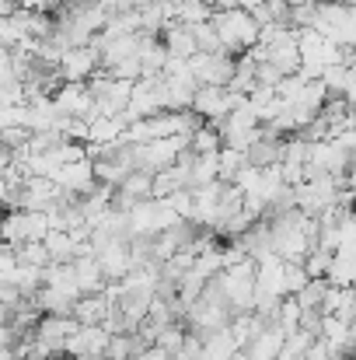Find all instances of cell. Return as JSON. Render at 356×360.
Wrapping results in <instances>:
<instances>
[{
  "label": "cell",
  "mask_w": 356,
  "mask_h": 360,
  "mask_svg": "<svg viewBox=\"0 0 356 360\" xmlns=\"http://www.w3.org/2000/svg\"><path fill=\"white\" fill-rule=\"evenodd\" d=\"M308 280H311V276L304 273L301 262H286V266H283V294H297Z\"/></svg>",
  "instance_id": "obj_16"
},
{
  "label": "cell",
  "mask_w": 356,
  "mask_h": 360,
  "mask_svg": "<svg viewBox=\"0 0 356 360\" xmlns=\"http://www.w3.org/2000/svg\"><path fill=\"white\" fill-rule=\"evenodd\" d=\"M102 70V53L95 42L88 46H67L60 56V74L63 81H91Z\"/></svg>",
  "instance_id": "obj_6"
},
{
  "label": "cell",
  "mask_w": 356,
  "mask_h": 360,
  "mask_svg": "<svg viewBox=\"0 0 356 360\" xmlns=\"http://www.w3.org/2000/svg\"><path fill=\"white\" fill-rule=\"evenodd\" d=\"M147 343L140 340V333H112L109 336V347H105V357L109 360H129L136 354H143Z\"/></svg>",
  "instance_id": "obj_10"
},
{
  "label": "cell",
  "mask_w": 356,
  "mask_h": 360,
  "mask_svg": "<svg viewBox=\"0 0 356 360\" xmlns=\"http://www.w3.org/2000/svg\"><path fill=\"white\" fill-rule=\"evenodd\" d=\"M109 329L105 326H81L67 347H63V357L67 360H95V357H105V347H109Z\"/></svg>",
  "instance_id": "obj_7"
},
{
  "label": "cell",
  "mask_w": 356,
  "mask_h": 360,
  "mask_svg": "<svg viewBox=\"0 0 356 360\" xmlns=\"http://www.w3.org/2000/svg\"><path fill=\"white\" fill-rule=\"evenodd\" d=\"M0 245H4V228H0Z\"/></svg>",
  "instance_id": "obj_21"
},
{
  "label": "cell",
  "mask_w": 356,
  "mask_h": 360,
  "mask_svg": "<svg viewBox=\"0 0 356 360\" xmlns=\"http://www.w3.org/2000/svg\"><path fill=\"white\" fill-rule=\"evenodd\" d=\"M318 25V0H301L290 7V28L304 32V28H315Z\"/></svg>",
  "instance_id": "obj_15"
},
{
  "label": "cell",
  "mask_w": 356,
  "mask_h": 360,
  "mask_svg": "<svg viewBox=\"0 0 356 360\" xmlns=\"http://www.w3.org/2000/svg\"><path fill=\"white\" fill-rule=\"evenodd\" d=\"M224 147V140H220V129L213 126V122H203L192 136H189V150L192 154H217Z\"/></svg>",
  "instance_id": "obj_11"
},
{
  "label": "cell",
  "mask_w": 356,
  "mask_h": 360,
  "mask_svg": "<svg viewBox=\"0 0 356 360\" xmlns=\"http://www.w3.org/2000/svg\"><path fill=\"white\" fill-rule=\"evenodd\" d=\"M122 196H129L133 203H140V200H150L154 196V172H143V168H133L122 182L116 186Z\"/></svg>",
  "instance_id": "obj_9"
},
{
  "label": "cell",
  "mask_w": 356,
  "mask_h": 360,
  "mask_svg": "<svg viewBox=\"0 0 356 360\" xmlns=\"http://www.w3.org/2000/svg\"><path fill=\"white\" fill-rule=\"evenodd\" d=\"M235 53H228V49H217V53H196L192 60H189V70H192V77L199 81V84H231V77H235Z\"/></svg>",
  "instance_id": "obj_5"
},
{
  "label": "cell",
  "mask_w": 356,
  "mask_h": 360,
  "mask_svg": "<svg viewBox=\"0 0 356 360\" xmlns=\"http://www.w3.org/2000/svg\"><path fill=\"white\" fill-rule=\"evenodd\" d=\"M11 161H14V150H11V147H7V143L0 140V172H4V168H7Z\"/></svg>",
  "instance_id": "obj_17"
},
{
  "label": "cell",
  "mask_w": 356,
  "mask_h": 360,
  "mask_svg": "<svg viewBox=\"0 0 356 360\" xmlns=\"http://www.w3.org/2000/svg\"><path fill=\"white\" fill-rule=\"evenodd\" d=\"M49 360H60V357H49Z\"/></svg>",
  "instance_id": "obj_23"
},
{
  "label": "cell",
  "mask_w": 356,
  "mask_h": 360,
  "mask_svg": "<svg viewBox=\"0 0 356 360\" xmlns=\"http://www.w3.org/2000/svg\"><path fill=\"white\" fill-rule=\"evenodd\" d=\"M11 360H28V357H25V354H14V357H11Z\"/></svg>",
  "instance_id": "obj_20"
},
{
  "label": "cell",
  "mask_w": 356,
  "mask_h": 360,
  "mask_svg": "<svg viewBox=\"0 0 356 360\" xmlns=\"http://www.w3.org/2000/svg\"><path fill=\"white\" fill-rule=\"evenodd\" d=\"M95 360H109V357H95Z\"/></svg>",
  "instance_id": "obj_22"
},
{
  "label": "cell",
  "mask_w": 356,
  "mask_h": 360,
  "mask_svg": "<svg viewBox=\"0 0 356 360\" xmlns=\"http://www.w3.org/2000/svg\"><path fill=\"white\" fill-rule=\"evenodd\" d=\"M325 294H329V280H325V276H318V280H308V283H304L294 297H297V304H301L304 311H311V308H318V311H322Z\"/></svg>",
  "instance_id": "obj_12"
},
{
  "label": "cell",
  "mask_w": 356,
  "mask_h": 360,
  "mask_svg": "<svg viewBox=\"0 0 356 360\" xmlns=\"http://www.w3.org/2000/svg\"><path fill=\"white\" fill-rule=\"evenodd\" d=\"M248 95H235L231 88H224V84H199L196 88V95H192V112H199L203 122H217L224 120L235 105H241Z\"/></svg>",
  "instance_id": "obj_3"
},
{
  "label": "cell",
  "mask_w": 356,
  "mask_h": 360,
  "mask_svg": "<svg viewBox=\"0 0 356 360\" xmlns=\"http://www.w3.org/2000/svg\"><path fill=\"white\" fill-rule=\"evenodd\" d=\"M11 322V308L7 304H0V326H7Z\"/></svg>",
  "instance_id": "obj_19"
},
{
  "label": "cell",
  "mask_w": 356,
  "mask_h": 360,
  "mask_svg": "<svg viewBox=\"0 0 356 360\" xmlns=\"http://www.w3.org/2000/svg\"><path fill=\"white\" fill-rule=\"evenodd\" d=\"M53 182H56L60 189H67V193L84 196V193L95 189V161H91V158H81V161L60 165V168L53 172Z\"/></svg>",
  "instance_id": "obj_8"
},
{
  "label": "cell",
  "mask_w": 356,
  "mask_h": 360,
  "mask_svg": "<svg viewBox=\"0 0 356 360\" xmlns=\"http://www.w3.org/2000/svg\"><path fill=\"white\" fill-rule=\"evenodd\" d=\"M18 262H25V266H39V269H46V266L53 262V255H49V248H46V241H25V245H18Z\"/></svg>",
  "instance_id": "obj_14"
},
{
  "label": "cell",
  "mask_w": 356,
  "mask_h": 360,
  "mask_svg": "<svg viewBox=\"0 0 356 360\" xmlns=\"http://www.w3.org/2000/svg\"><path fill=\"white\" fill-rule=\"evenodd\" d=\"M7 193H11V186H7V179H4V175H0V207H4V203H7Z\"/></svg>",
  "instance_id": "obj_18"
},
{
  "label": "cell",
  "mask_w": 356,
  "mask_h": 360,
  "mask_svg": "<svg viewBox=\"0 0 356 360\" xmlns=\"http://www.w3.org/2000/svg\"><path fill=\"white\" fill-rule=\"evenodd\" d=\"M53 105H56V112L74 116V120L91 122L98 116V109H95V91H91L88 81H63L60 91L53 95Z\"/></svg>",
  "instance_id": "obj_4"
},
{
  "label": "cell",
  "mask_w": 356,
  "mask_h": 360,
  "mask_svg": "<svg viewBox=\"0 0 356 360\" xmlns=\"http://www.w3.org/2000/svg\"><path fill=\"white\" fill-rule=\"evenodd\" d=\"M213 28H217V39L228 53H248L255 42H258V21L251 18V11L244 7H231V11H213Z\"/></svg>",
  "instance_id": "obj_1"
},
{
  "label": "cell",
  "mask_w": 356,
  "mask_h": 360,
  "mask_svg": "<svg viewBox=\"0 0 356 360\" xmlns=\"http://www.w3.org/2000/svg\"><path fill=\"white\" fill-rule=\"evenodd\" d=\"M0 228L7 245H25V241H42L49 235V217L46 210H4L0 214Z\"/></svg>",
  "instance_id": "obj_2"
},
{
  "label": "cell",
  "mask_w": 356,
  "mask_h": 360,
  "mask_svg": "<svg viewBox=\"0 0 356 360\" xmlns=\"http://www.w3.org/2000/svg\"><path fill=\"white\" fill-rule=\"evenodd\" d=\"M217 161H220V182H235L237 175H241V168L248 165V154L235 150V147H220Z\"/></svg>",
  "instance_id": "obj_13"
}]
</instances>
